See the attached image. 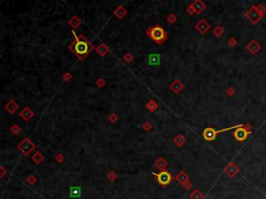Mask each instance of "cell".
Listing matches in <instances>:
<instances>
[{"mask_svg": "<svg viewBox=\"0 0 266 199\" xmlns=\"http://www.w3.org/2000/svg\"><path fill=\"white\" fill-rule=\"evenodd\" d=\"M96 84H97V87L98 88H102V87H104L105 86V80L103 79V78H98L97 79V82H96Z\"/></svg>", "mask_w": 266, "mask_h": 199, "instance_id": "obj_35", "label": "cell"}, {"mask_svg": "<svg viewBox=\"0 0 266 199\" xmlns=\"http://www.w3.org/2000/svg\"><path fill=\"white\" fill-rule=\"evenodd\" d=\"M155 175H156L157 182H158L159 185H161V186H167V185H169V182H172V179H173L172 174L166 170L160 171V173L155 174Z\"/></svg>", "mask_w": 266, "mask_h": 199, "instance_id": "obj_6", "label": "cell"}, {"mask_svg": "<svg viewBox=\"0 0 266 199\" xmlns=\"http://www.w3.org/2000/svg\"><path fill=\"white\" fill-rule=\"evenodd\" d=\"M190 5L194 7L196 14H201L206 9V4L203 2L202 0H194V2Z\"/></svg>", "mask_w": 266, "mask_h": 199, "instance_id": "obj_14", "label": "cell"}, {"mask_svg": "<svg viewBox=\"0 0 266 199\" xmlns=\"http://www.w3.org/2000/svg\"><path fill=\"white\" fill-rule=\"evenodd\" d=\"M176 179L178 180L179 182H180L181 185H183L184 182H186L187 180H188V175L186 174V173L184 172V171H180V172L177 174L176 176Z\"/></svg>", "mask_w": 266, "mask_h": 199, "instance_id": "obj_20", "label": "cell"}, {"mask_svg": "<svg viewBox=\"0 0 266 199\" xmlns=\"http://www.w3.org/2000/svg\"><path fill=\"white\" fill-rule=\"evenodd\" d=\"M239 167L237 166V165L234 163V162H231V163H229V164L227 165L226 167H224V172L226 173L228 176L230 177H234L236 176V175L239 173Z\"/></svg>", "mask_w": 266, "mask_h": 199, "instance_id": "obj_7", "label": "cell"}, {"mask_svg": "<svg viewBox=\"0 0 266 199\" xmlns=\"http://www.w3.org/2000/svg\"><path fill=\"white\" fill-rule=\"evenodd\" d=\"M4 108H5V111H6L7 113L13 115V114H15L16 112L18 111V108H19V104H18L14 99H11L4 104Z\"/></svg>", "mask_w": 266, "mask_h": 199, "instance_id": "obj_11", "label": "cell"}, {"mask_svg": "<svg viewBox=\"0 0 266 199\" xmlns=\"http://www.w3.org/2000/svg\"><path fill=\"white\" fill-rule=\"evenodd\" d=\"M263 199H266V197H264V198H263Z\"/></svg>", "mask_w": 266, "mask_h": 199, "instance_id": "obj_42", "label": "cell"}, {"mask_svg": "<svg viewBox=\"0 0 266 199\" xmlns=\"http://www.w3.org/2000/svg\"><path fill=\"white\" fill-rule=\"evenodd\" d=\"M19 115H20V117L22 118L24 121H29V120L34 116V113H33L32 110H31L30 107L26 106V107H24L22 111L19 113Z\"/></svg>", "mask_w": 266, "mask_h": 199, "instance_id": "obj_12", "label": "cell"}, {"mask_svg": "<svg viewBox=\"0 0 266 199\" xmlns=\"http://www.w3.org/2000/svg\"><path fill=\"white\" fill-rule=\"evenodd\" d=\"M147 35L159 45H162L167 39L166 32L160 25H155V26H151L150 28H148Z\"/></svg>", "mask_w": 266, "mask_h": 199, "instance_id": "obj_2", "label": "cell"}, {"mask_svg": "<svg viewBox=\"0 0 266 199\" xmlns=\"http://www.w3.org/2000/svg\"><path fill=\"white\" fill-rule=\"evenodd\" d=\"M73 35L75 38V42H73L70 45V49L74 54H76V56L79 60H83L94 48V46L88 43V40L83 35H77L75 33V30H73Z\"/></svg>", "mask_w": 266, "mask_h": 199, "instance_id": "obj_1", "label": "cell"}, {"mask_svg": "<svg viewBox=\"0 0 266 199\" xmlns=\"http://www.w3.org/2000/svg\"><path fill=\"white\" fill-rule=\"evenodd\" d=\"M218 133H219L218 131L212 128V127H208V128H206L204 131H203V138H204L206 141H213Z\"/></svg>", "mask_w": 266, "mask_h": 199, "instance_id": "obj_9", "label": "cell"}, {"mask_svg": "<svg viewBox=\"0 0 266 199\" xmlns=\"http://www.w3.org/2000/svg\"><path fill=\"white\" fill-rule=\"evenodd\" d=\"M257 11H258V13H259L260 15L262 16V17H264V15H265V13H266V7H265V5H263V4H258V5H257Z\"/></svg>", "mask_w": 266, "mask_h": 199, "instance_id": "obj_28", "label": "cell"}, {"mask_svg": "<svg viewBox=\"0 0 266 199\" xmlns=\"http://www.w3.org/2000/svg\"><path fill=\"white\" fill-rule=\"evenodd\" d=\"M265 7H266V4H265Z\"/></svg>", "mask_w": 266, "mask_h": 199, "instance_id": "obj_44", "label": "cell"}, {"mask_svg": "<svg viewBox=\"0 0 266 199\" xmlns=\"http://www.w3.org/2000/svg\"><path fill=\"white\" fill-rule=\"evenodd\" d=\"M224 33V29L222 26H220V25H217L216 27H214L213 29V35H215L216 38H220L222 35Z\"/></svg>", "mask_w": 266, "mask_h": 199, "instance_id": "obj_21", "label": "cell"}, {"mask_svg": "<svg viewBox=\"0 0 266 199\" xmlns=\"http://www.w3.org/2000/svg\"><path fill=\"white\" fill-rule=\"evenodd\" d=\"M141 127H143V129H145L146 131H151L152 129V124L150 123V122H145V123L143 124V125H141Z\"/></svg>", "mask_w": 266, "mask_h": 199, "instance_id": "obj_31", "label": "cell"}, {"mask_svg": "<svg viewBox=\"0 0 266 199\" xmlns=\"http://www.w3.org/2000/svg\"><path fill=\"white\" fill-rule=\"evenodd\" d=\"M107 178L113 182V180H115V179H117V174H115V172H109L107 174Z\"/></svg>", "mask_w": 266, "mask_h": 199, "instance_id": "obj_36", "label": "cell"}, {"mask_svg": "<svg viewBox=\"0 0 266 199\" xmlns=\"http://www.w3.org/2000/svg\"><path fill=\"white\" fill-rule=\"evenodd\" d=\"M177 20H178V17H177L175 14H169V15L166 17V21L168 23H171V24H174Z\"/></svg>", "mask_w": 266, "mask_h": 199, "instance_id": "obj_27", "label": "cell"}, {"mask_svg": "<svg viewBox=\"0 0 266 199\" xmlns=\"http://www.w3.org/2000/svg\"><path fill=\"white\" fill-rule=\"evenodd\" d=\"M18 149L24 155H29L35 149V144L29 138H24L18 145Z\"/></svg>", "mask_w": 266, "mask_h": 199, "instance_id": "obj_4", "label": "cell"}, {"mask_svg": "<svg viewBox=\"0 0 266 199\" xmlns=\"http://www.w3.org/2000/svg\"><path fill=\"white\" fill-rule=\"evenodd\" d=\"M183 89H184V84H183L179 79H175L172 84H169V90L173 91L174 93H176V94L180 93Z\"/></svg>", "mask_w": 266, "mask_h": 199, "instance_id": "obj_13", "label": "cell"}, {"mask_svg": "<svg viewBox=\"0 0 266 199\" xmlns=\"http://www.w3.org/2000/svg\"><path fill=\"white\" fill-rule=\"evenodd\" d=\"M68 24L72 27L73 30H75V29H77L78 27L81 25V20H80L77 16H73V17H71L70 19H69Z\"/></svg>", "mask_w": 266, "mask_h": 199, "instance_id": "obj_16", "label": "cell"}, {"mask_svg": "<svg viewBox=\"0 0 266 199\" xmlns=\"http://www.w3.org/2000/svg\"><path fill=\"white\" fill-rule=\"evenodd\" d=\"M154 165H155V167H156V168L158 169V170L163 171V170H165V169H166V167H167V162L165 161V159H163V157H159V159H157L156 161H155Z\"/></svg>", "mask_w": 266, "mask_h": 199, "instance_id": "obj_17", "label": "cell"}, {"mask_svg": "<svg viewBox=\"0 0 266 199\" xmlns=\"http://www.w3.org/2000/svg\"><path fill=\"white\" fill-rule=\"evenodd\" d=\"M55 159H56V162H58V163H62V162L65 161V156L62 154V153H58V154H56V156H55Z\"/></svg>", "mask_w": 266, "mask_h": 199, "instance_id": "obj_37", "label": "cell"}, {"mask_svg": "<svg viewBox=\"0 0 266 199\" xmlns=\"http://www.w3.org/2000/svg\"><path fill=\"white\" fill-rule=\"evenodd\" d=\"M118 119H119V118H118L117 114H115V113L110 114L109 117H108V120H109V121L111 122V123H115V122L118 121Z\"/></svg>", "mask_w": 266, "mask_h": 199, "instance_id": "obj_30", "label": "cell"}, {"mask_svg": "<svg viewBox=\"0 0 266 199\" xmlns=\"http://www.w3.org/2000/svg\"><path fill=\"white\" fill-rule=\"evenodd\" d=\"M26 182H28V184H30V185H34L35 182H37V178H35L33 175H30V176H28L26 178Z\"/></svg>", "mask_w": 266, "mask_h": 199, "instance_id": "obj_32", "label": "cell"}, {"mask_svg": "<svg viewBox=\"0 0 266 199\" xmlns=\"http://www.w3.org/2000/svg\"><path fill=\"white\" fill-rule=\"evenodd\" d=\"M252 128H253V126L251 125L250 123H246V124H242L241 126L235 128L233 133V136L238 142L242 143V142L245 141L249 136L252 133Z\"/></svg>", "mask_w": 266, "mask_h": 199, "instance_id": "obj_3", "label": "cell"}, {"mask_svg": "<svg viewBox=\"0 0 266 199\" xmlns=\"http://www.w3.org/2000/svg\"><path fill=\"white\" fill-rule=\"evenodd\" d=\"M210 24H209V22H207L205 19H201L200 21H198L196 22V24L194 25V28H196V30L198 31L199 33H201V35H205V33L207 32V31L210 29Z\"/></svg>", "mask_w": 266, "mask_h": 199, "instance_id": "obj_8", "label": "cell"}, {"mask_svg": "<svg viewBox=\"0 0 266 199\" xmlns=\"http://www.w3.org/2000/svg\"><path fill=\"white\" fill-rule=\"evenodd\" d=\"M187 13H188L189 15H194V14H196V12H194V7H192L191 5H189L188 9H187Z\"/></svg>", "mask_w": 266, "mask_h": 199, "instance_id": "obj_40", "label": "cell"}, {"mask_svg": "<svg viewBox=\"0 0 266 199\" xmlns=\"http://www.w3.org/2000/svg\"><path fill=\"white\" fill-rule=\"evenodd\" d=\"M147 108L150 112H155L158 108V104L154 101V100H150L147 103Z\"/></svg>", "mask_w": 266, "mask_h": 199, "instance_id": "obj_24", "label": "cell"}, {"mask_svg": "<svg viewBox=\"0 0 266 199\" xmlns=\"http://www.w3.org/2000/svg\"><path fill=\"white\" fill-rule=\"evenodd\" d=\"M244 16H245V17L247 18V20H249L250 22H251L252 24H254V25L258 24V23H259V21L261 20L262 18H263L259 13H258L257 5H254V6H252L251 9H249V11L245 12Z\"/></svg>", "mask_w": 266, "mask_h": 199, "instance_id": "obj_5", "label": "cell"}, {"mask_svg": "<svg viewBox=\"0 0 266 199\" xmlns=\"http://www.w3.org/2000/svg\"><path fill=\"white\" fill-rule=\"evenodd\" d=\"M246 49L250 51V53L252 54H257L260 50H261V45L259 44V42L256 40H252L249 44L246 45Z\"/></svg>", "mask_w": 266, "mask_h": 199, "instance_id": "obj_10", "label": "cell"}, {"mask_svg": "<svg viewBox=\"0 0 266 199\" xmlns=\"http://www.w3.org/2000/svg\"><path fill=\"white\" fill-rule=\"evenodd\" d=\"M149 63L151 65H158L159 64V56L157 54H151L149 56Z\"/></svg>", "mask_w": 266, "mask_h": 199, "instance_id": "obj_26", "label": "cell"}, {"mask_svg": "<svg viewBox=\"0 0 266 199\" xmlns=\"http://www.w3.org/2000/svg\"><path fill=\"white\" fill-rule=\"evenodd\" d=\"M132 60H133V56H132L131 53H126L125 56H124V61L127 63H130L132 62Z\"/></svg>", "mask_w": 266, "mask_h": 199, "instance_id": "obj_33", "label": "cell"}, {"mask_svg": "<svg viewBox=\"0 0 266 199\" xmlns=\"http://www.w3.org/2000/svg\"><path fill=\"white\" fill-rule=\"evenodd\" d=\"M108 51H109V48H108L104 43H101L100 45H98L97 48H96V52H97L100 56H105L108 53Z\"/></svg>", "mask_w": 266, "mask_h": 199, "instance_id": "obj_18", "label": "cell"}, {"mask_svg": "<svg viewBox=\"0 0 266 199\" xmlns=\"http://www.w3.org/2000/svg\"><path fill=\"white\" fill-rule=\"evenodd\" d=\"M113 15H115V17L118 18V19H123V18L127 15V9H125V6H123V5L121 4L113 11Z\"/></svg>", "mask_w": 266, "mask_h": 199, "instance_id": "obj_15", "label": "cell"}, {"mask_svg": "<svg viewBox=\"0 0 266 199\" xmlns=\"http://www.w3.org/2000/svg\"><path fill=\"white\" fill-rule=\"evenodd\" d=\"M174 143L176 144L177 146L181 147V146H183L185 143H186V139H185V137L183 135L179 133V135H177L176 137L174 138Z\"/></svg>", "mask_w": 266, "mask_h": 199, "instance_id": "obj_19", "label": "cell"}, {"mask_svg": "<svg viewBox=\"0 0 266 199\" xmlns=\"http://www.w3.org/2000/svg\"><path fill=\"white\" fill-rule=\"evenodd\" d=\"M1 171H2V174H1V177L4 176L5 174V170H4V167H1Z\"/></svg>", "mask_w": 266, "mask_h": 199, "instance_id": "obj_41", "label": "cell"}, {"mask_svg": "<svg viewBox=\"0 0 266 199\" xmlns=\"http://www.w3.org/2000/svg\"><path fill=\"white\" fill-rule=\"evenodd\" d=\"M182 186L184 187V188L186 189V190H189V189H190V188H191V187H192V184H191V182H189V180H187V182H184V184H183Z\"/></svg>", "mask_w": 266, "mask_h": 199, "instance_id": "obj_38", "label": "cell"}, {"mask_svg": "<svg viewBox=\"0 0 266 199\" xmlns=\"http://www.w3.org/2000/svg\"><path fill=\"white\" fill-rule=\"evenodd\" d=\"M228 45H229L230 47H235L236 45H237V40H236L235 38L229 39V41H228Z\"/></svg>", "mask_w": 266, "mask_h": 199, "instance_id": "obj_34", "label": "cell"}, {"mask_svg": "<svg viewBox=\"0 0 266 199\" xmlns=\"http://www.w3.org/2000/svg\"><path fill=\"white\" fill-rule=\"evenodd\" d=\"M159 1H162V0H159Z\"/></svg>", "mask_w": 266, "mask_h": 199, "instance_id": "obj_43", "label": "cell"}, {"mask_svg": "<svg viewBox=\"0 0 266 199\" xmlns=\"http://www.w3.org/2000/svg\"><path fill=\"white\" fill-rule=\"evenodd\" d=\"M9 131H11V133H13V135L17 136V135H19L21 131H22V129H21V127L18 125V124H13V125L11 126Z\"/></svg>", "mask_w": 266, "mask_h": 199, "instance_id": "obj_25", "label": "cell"}, {"mask_svg": "<svg viewBox=\"0 0 266 199\" xmlns=\"http://www.w3.org/2000/svg\"><path fill=\"white\" fill-rule=\"evenodd\" d=\"M189 197H190V199H203L204 198V194L201 191L194 190L191 194L189 195Z\"/></svg>", "mask_w": 266, "mask_h": 199, "instance_id": "obj_23", "label": "cell"}, {"mask_svg": "<svg viewBox=\"0 0 266 199\" xmlns=\"http://www.w3.org/2000/svg\"><path fill=\"white\" fill-rule=\"evenodd\" d=\"M62 78H64V80H70L71 78H72V75H71L69 72H67V73H65L64 75H62Z\"/></svg>", "mask_w": 266, "mask_h": 199, "instance_id": "obj_39", "label": "cell"}, {"mask_svg": "<svg viewBox=\"0 0 266 199\" xmlns=\"http://www.w3.org/2000/svg\"><path fill=\"white\" fill-rule=\"evenodd\" d=\"M43 159H44V155H43L40 151H37V152L32 155V161L34 162V163H37V164L42 163Z\"/></svg>", "mask_w": 266, "mask_h": 199, "instance_id": "obj_22", "label": "cell"}, {"mask_svg": "<svg viewBox=\"0 0 266 199\" xmlns=\"http://www.w3.org/2000/svg\"><path fill=\"white\" fill-rule=\"evenodd\" d=\"M235 94H236V91L233 87H230V88L227 89V95L229 96V97H233Z\"/></svg>", "mask_w": 266, "mask_h": 199, "instance_id": "obj_29", "label": "cell"}]
</instances>
